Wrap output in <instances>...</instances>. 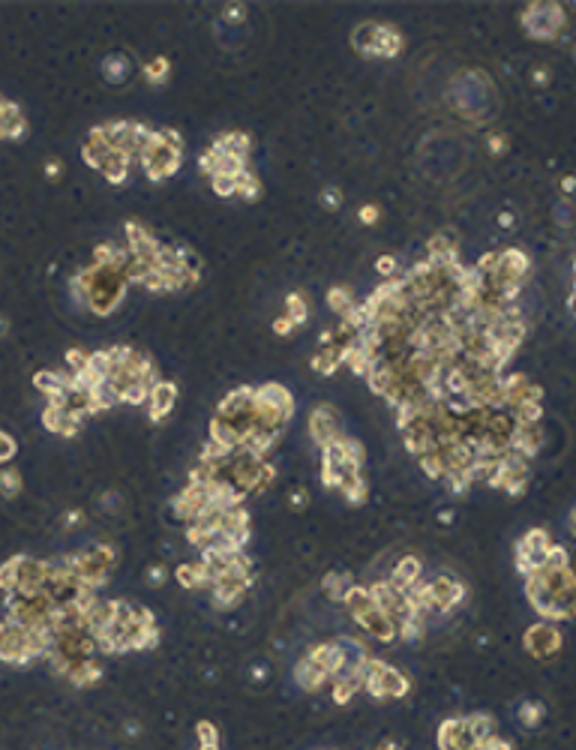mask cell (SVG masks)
I'll return each mask as SVG.
<instances>
[{
  "label": "cell",
  "instance_id": "47",
  "mask_svg": "<svg viewBox=\"0 0 576 750\" xmlns=\"http://www.w3.org/2000/svg\"><path fill=\"white\" fill-rule=\"evenodd\" d=\"M555 219H559V225H570L573 223V202L570 198H564V202L555 204Z\"/></svg>",
  "mask_w": 576,
  "mask_h": 750
},
{
  "label": "cell",
  "instance_id": "34",
  "mask_svg": "<svg viewBox=\"0 0 576 750\" xmlns=\"http://www.w3.org/2000/svg\"><path fill=\"white\" fill-rule=\"evenodd\" d=\"M466 726H468V733L474 742H487V738H495L492 735V717L487 714H471L466 717Z\"/></svg>",
  "mask_w": 576,
  "mask_h": 750
},
{
  "label": "cell",
  "instance_id": "50",
  "mask_svg": "<svg viewBox=\"0 0 576 750\" xmlns=\"http://www.w3.org/2000/svg\"><path fill=\"white\" fill-rule=\"evenodd\" d=\"M198 168H201V174L214 177V174H216V156H214V153H210V150H207V153L198 159Z\"/></svg>",
  "mask_w": 576,
  "mask_h": 750
},
{
  "label": "cell",
  "instance_id": "21",
  "mask_svg": "<svg viewBox=\"0 0 576 750\" xmlns=\"http://www.w3.org/2000/svg\"><path fill=\"white\" fill-rule=\"evenodd\" d=\"M420 558H414V555H406V558H399V564L393 567V573H390V583L402 588V592H408V588L414 583H420Z\"/></svg>",
  "mask_w": 576,
  "mask_h": 750
},
{
  "label": "cell",
  "instance_id": "12",
  "mask_svg": "<svg viewBox=\"0 0 576 750\" xmlns=\"http://www.w3.org/2000/svg\"><path fill=\"white\" fill-rule=\"evenodd\" d=\"M471 744H474V738L466 726V717L462 720L450 717L441 723V729H438V747L441 750H468Z\"/></svg>",
  "mask_w": 576,
  "mask_h": 750
},
{
  "label": "cell",
  "instance_id": "37",
  "mask_svg": "<svg viewBox=\"0 0 576 750\" xmlns=\"http://www.w3.org/2000/svg\"><path fill=\"white\" fill-rule=\"evenodd\" d=\"M171 73V63H168V57H154L150 63L145 66V78L150 84H163L165 78Z\"/></svg>",
  "mask_w": 576,
  "mask_h": 750
},
{
  "label": "cell",
  "instance_id": "58",
  "mask_svg": "<svg viewBox=\"0 0 576 750\" xmlns=\"http://www.w3.org/2000/svg\"><path fill=\"white\" fill-rule=\"evenodd\" d=\"M468 750H492V738H487V742H474Z\"/></svg>",
  "mask_w": 576,
  "mask_h": 750
},
{
  "label": "cell",
  "instance_id": "49",
  "mask_svg": "<svg viewBox=\"0 0 576 750\" xmlns=\"http://www.w3.org/2000/svg\"><path fill=\"white\" fill-rule=\"evenodd\" d=\"M43 172H45L48 180H60V174H64V163H60V159H45Z\"/></svg>",
  "mask_w": 576,
  "mask_h": 750
},
{
  "label": "cell",
  "instance_id": "10",
  "mask_svg": "<svg viewBox=\"0 0 576 750\" xmlns=\"http://www.w3.org/2000/svg\"><path fill=\"white\" fill-rule=\"evenodd\" d=\"M525 648L540 660L552 657L561 648V633L552 624H534V627H529V633H525Z\"/></svg>",
  "mask_w": 576,
  "mask_h": 750
},
{
  "label": "cell",
  "instance_id": "6",
  "mask_svg": "<svg viewBox=\"0 0 576 750\" xmlns=\"http://www.w3.org/2000/svg\"><path fill=\"white\" fill-rule=\"evenodd\" d=\"M48 573H52V564H48V562L18 555V579H15V592L13 594H18V597H36V594H43Z\"/></svg>",
  "mask_w": 576,
  "mask_h": 750
},
{
  "label": "cell",
  "instance_id": "38",
  "mask_svg": "<svg viewBox=\"0 0 576 750\" xmlns=\"http://www.w3.org/2000/svg\"><path fill=\"white\" fill-rule=\"evenodd\" d=\"M15 579H18V555L9 558L6 564H0V592L13 594L15 592Z\"/></svg>",
  "mask_w": 576,
  "mask_h": 750
},
{
  "label": "cell",
  "instance_id": "51",
  "mask_svg": "<svg viewBox=\"0 0 576 750\" xmlns=\"http://www.w3.org/2000/svg\"><path fill=\"white\" fill-rule=\"evenodd\" d=\"M222 18H226V22H231V24H237V22H244V18H246V9H244V6H237V3H231L226 13H222Z\"/></svg>",
  "mask_w": 576,
  "mask_h": 750
},
{
  "label": "cell",
  "instance_id": "62",
  "mask_svg": "<svg viewBox=\"0 0 576 750\" xmlns=\"http://www.w3.org/2000/svg\"><path fill=\"white\" fill-rule=\"evenodd\" d=\"M568 525H570V532L576 534V510H573V513H570V519H568Z\"/></svg>",
  "mask_w": 576,
  "mask_h": 750
},
{
  "label": "cell",
  "instance_id": "7",
  "mask_svg": "<svg viewBox=\"0 0 576 750\" xmlns=\"http://www.w3.org/2000/svg\"><path fill=\"white\" fill-rule=\"evenodd\" d=\"M309 435H312V442H316L321 450L339 438V420H337L333 405L312 408V414H309Z\"/></svg>",
  "mask_w": 576,
  "mask_h": 750
},
{
  "label": "cell",
  "instance_id": "24",
  "mask_svg": "<svg viewBox=\"0 0 576 750\" xmlns=\"http://www.w3.org/2000/svg\"><path fill=\"white\" fill-rule=\"evenodd\" d=\"M402 45H406V39H402L399 30H393V27H384L378 30V39H376V52H372V57H397L402 52Z\"/></svg>",
  "mask_w": 576,
  "mask_h": 750
},
{
  "label": "cell",
  "instance_id": "14",
  "mask_svg": "<svg viewBox=\"0 0 576 750\" xmlns=\"http://www.w3.org/2000/svg\"><path fill=\"white\" fill-rule=\"evenodd\" d=\"M429 592H432V603H436L438 609H453L462 600V594H466V588H462V583H457V579H450V576H438V579H432L429 583Z\"/></svg>",
  "mask_w": 576,
  "mask_h": 750
},
{
  "label": "cell",
  "instance_id": "17",
  "mask_svg": "<svg viewBox=\"0 0 576 750\" xmlns=\"http://www.w3.org/2000/svg\"><path fill=\"white\" fill-rule=\"evenodd\" d=\"M43 423H45V429H52V433H57V435L69 438V435H75V433H78V426H82V420L73 417V414L66 412V408L45 405V412H43Z\"/></svg>",
  "mask_w": 576,
  "mask_h": 750
},
{
  "label": "cell",
  "instance_id": "52",
  "mask_svg": "<svg viewBox=\"0 0 576 750\" xmlns=\"http://www.w3.org/2000/svg\"><path fill=\"white\" fill-rule=\"evenodd\" d=\"M291 330H295V324H291V318H288V315H279L276 322H274V333H276V336H288Z\"/></svg>",
  "mask_w": 576,
  "mask_h": 750
},
{
  "label": "cell",
  "instance_id": "22",
  "mask_svg": "<svg viewBox=\"0 0 576 750\" xmlns=\"http://www.w3.org/2000/svg\"><path fill=\"white\" fill-rule=\"evenodd\" d=\"M295 678H297V684L303 687V690H318L321 684L327 682V675H325V669H321L316 660H312L309 654L300 660L297 663V669H295Z\"/></svg>",
  "mask_w": 576,
  "mask_h": 750
},
{
  "label": "cell",
  "instance_id": "41",
  "mask_svg": "<svg viewBox=\"0 0 576 750\" xmlns=\"http://www.w3.org/2000/svg\"><path fill=\"white\" fill-rule=\"evenodd\" d=\"M321 207L325 210H339L342 207V189L339 186H325L321 189Z\"/></svg>",
  "mask_w": 576,
  "mask_h": 750
},
{
  "label": "cell",
  "instance_id": "3",
  "mask_svg": "<svg viewBox=\"0 0 576 750\" xmlns=\"http://www.w3.org/2000/svg\"><path fill=\"white\" fill-rule=\"evenodd\" d=\"M363 687L369 690L372 696H378V699H399V696H406L408 693V678L399 673V669H393L387 663H381V660H363Z\"/></svg>",
  "mask_w": 576,
  "mask_h": 750
},
{
  "label": "cell",
  "instance_id": "23",
  "mask_svg": "<svg viewBox=\"0 0 576 750\" xmlns=\"http://www.w3.org/2000/svg\"><path fill=\"white\" fill-rule=\"evenodd\" d=\"M378 30H381V24H376V22H367V24H357L355 27V33H351V45H355L357 54L372 57V52H376Z\"/></svg>",
  "mask_w": 576,
  "mask_h": 750
},
{
  "label": "cell",
  "instance_id": "33",
  "mask_svg": "<svg viewBox=\"0 0 576 750\" xmlns=\"http://www.w3.org/2000/svg\"><path fill=\"white\" fill-rule=\"evenodd\" d=\"M18 493H22V472L13 465H6L3 472H0V495L3 498H15Z\"/></svg>",
  "mask_w": 576,
  "mask_h": 750
},
{
  "label": "cell",
  "instance_id": "48",
  "mask_svg": "<svg viewBox=\"0 0 576 750\" xmlns=\"http://www.w3.org/2000/svg\"><path fill=\"white\" fill-rule=\"evenodd\" d=\"M357 216H360V223L363 225H376L378 223V216H381V207L378 204H363L357 210Z\"/></svg>",
  "mask_w": 576,
  "mask_h": 750
},
{
  "label": "cell",
  "instance_id": "27",
  "mask_svg": "<svg viewBox=\"0 0 576 750\" xmlns=\"http://www.w3.org/2000/svg\"><path fill=\"white\" fill-rule=\"evenodd\" d=\"M66 678H69L73 684H78V687H87V684L99 682V666H96V660L90 657V660H82V663H75V666L66 673Z\"/></svg>",
  "mask_w": 576,
  "mask_h": 750
},
{
  "label": "cell",
  "instance_id": "19",
  "mask_svg": "<svg viewBox=\"0 0 576 750\" xmlns=\"http://www.w3.org/2000/svg\"><path fill=\"white\" fill-rule=\"evenodd\" d=\"M177 583L184 588H205V585H214V573L207 570V564L201 562H189V564H180L177 567Z\"/></svg>",
  "mask_w": 576,
  "mask_h": 750
},
{
  "label": "cell",
  "instance_id": "11",
  "mask_svg": "<svg viewBox=\"0 0 576 750\" xmlns=\"http://www.w3.org/2000/svg\"><path fill=\"white\" fill-rule=\"evenodd\" d=\"M177 403V387L171 384V382H156L154 387H150V393H147V412H150V420L154 423H159L165 414H171V408H175Z\"/></svg>",
  "mask_w": 576,
  "mask_h": 750
},
{
  "label": "cell",
  "instance_id": "61",
  "mask_svg": "<svg viewBox=\"0 0 576 750\" xmlns=\"http://www.w3.org/2000/svg\"><path fill=\"white\" fill-rule=\"evenodd\" d=\"M564 189H568V193H573V189H576V180L568 177V180H564Z\"/></svg>",
  "mask_w": 576,
  "mask_h": 750
},
{
  "label": "cell",
  "instance_id": "55",
  "mask_svg": "<svg viewBox=\"0 0 576 750\" xmlns=\"http://www.w3.org/2000/svg\"><path fill=\"white\" fill-rule=\"evenodd\" d=\"M531 78H534V84H547V82H549V69H547V66H538Z\"/></svg>",
  "mask_w": 576,
  "mask_h": 750
},
{
  "label": "cell",
  "instance_id": "39",
  "mask_svg": "<svg viewBox=\"0 0 576 750\" xmlns=\"http://www.w3.org/2000/svg\"><path fill=\"white\" fill-rule=\"evenodd\" d=\"M420 465H423V472H427L429 477H444V463H441L438 447H436V450H429V453H423V456H420Z\"/></svg>",
  "mask_w": 576,
  "mask_h": 750
},
{
  "label": "cell",
  "instance_id": "29",
  "mask_svg": "<svg viewBox=\"0 0 576 750\" xmlns=\"http://www.w3.org/2000/svg\"><path fill=\"white\" fill-rule=\"evenodd\" d=\"M342 603L348 606L351 615H357V613H363V609L372 606V594H369V588H363V585H351L348 592L342 594Z\"/></svg>",
  "mask_w": 576,
  "mask_h": 750
},
{
  "label": "cell",
  "instance_id": "42",
  "mask_svg": "<svg viewBox=\"0 0 576 750\" xmlns=\"http://www.w3.org/2000/svg\"><path fill=\"white\" fill-rule=\"evenodd\" d=\"M87 357H90V352H82V348H69L66 352V366H69V373H82V369L87 366Z\"/></svg>",
  "mask_w": 576,
  "mask_h": 750
},
{
  "label": "cell",
  "instance_id": "31",
  "mask_svg": "<svg viewBox=\"0 0 576 750\" xmlns=\"http://www.w3.org/2000/svg\"><path fill=\"white\" fill-rule=\"evenodd\" d=\"M286 306H288V318H291V324L295 327H300V324H307L309 322V303H307V297H303L300 292H295V294H288L286 297Z\"/></svg>",
  "mask_w": 576,
  "mask_h": 750
},
{
  "label": "cell",
  "instance_id": "15",
  "mask_svg": "<svg viewBox=\"0 0 576 750\" xmlns=\"http://www.w3.org/2000/svg\"><path fill=\"white\" fill-rule=\"evenodd\" d=\"M256 403L267 405V408H276V412H282L286 417L295 414V399H291V393L282 384H261V387H256Z\"/></svg>",
  "mask_w": 576,
  "mask_h": 750
},
{
  "label": "cell",
  "instance_id": "57",
  "mask_svg": "<svg viewBox=\"0 0 576 750\" xmlns=\"http://www.w3.org/2000/svg\"><path fill=\"white\" fill-rule=\"evenodd\" d=\"M82 519H84V516H82V510H73V513H66V525H78Z\"/></svg>",
  "mask_w": 576,
  "mask_h": 750
},
{
  "label": "cell",
  "instance_id": "36",
  "mask_svg": "<svg viewBox=\"0 0 576 750\" xmlns=\"http://www.w3.org/2000/svg\"><path fill=\"white\" fill-rule=\"evenodd\" d=\"M351 588V576L348 573H327L325 576V592L330 600H342V594H346Z\"/></svg>",
  "mask_w": 576,
  "mask_h": 750
},
{
  "label": "cell",
  "instance_id": "56",
  "mask_svg": "<svg viewBox=\"0 0 576 750\" xmlns=\"http://www.w3.org/2000/svg\"><path fill=\"white\" fill-rule=\"evenodd\" d=\"M501 147H504V138L501 135H489V150L492 153H501Z\"/></svg>",
  "mask_w": 576,
  "mask_h": 750
},
{
  "label": "cell",
  "instance_id": "18",
  "mask_svg": "<svg viewBox=\"0 0 576 750\" xmlns=\"http://www.w3.org/2000/svg\"><path fill=\"white\" fill-rule=\"evenodd\" d=\"M133 159L135 156L115 153V150H111V153L103 159V165H99V174H103L108 183H115V186L126 183V180H129V168H133Z\"/></svg>",
  "mask_w": 576,
  "mask_h": 750
},
{
  "label": "cell",
  "instance_id": "54",
  "mask_svg": "<svg viewBox=\"0 0 576 750\" xmlns=\"http://www.w3.org/2000/svg\"><path fill=\"white\" fill-rule=\"evenodd\" d=\"M163 138L171 144V147H177V150H184V138H180L177 129H163Z\"/></svg>",
  "mask_w": 576,
  "mask_h": 750
},
{
  "label": "cell",
  "instance_id": "32",
  "mask_svg": "<svg viewBox=\"0 0 576 750\" xmlns=\"http://www.w3.org/2000/svg\"><path fill=\"white\" fill-rule=\"evenodd\" d=\"M337 489H339V493L348 498L351 504L367 502V483H363V477H360V474H351V477H346V480H342V483H339Z\"/></svg>",
  "mask_w": 576,
  "mask_h": 750
},
{
  "label": "cell",
  "instance_id": "20",
  "mask_svg": "<svg viewBox=\"0 0 576 750\" xmlns=\"http://www.w3.org/2000/svg\"><path fill=\"white\" fill-rule=\"evenodd\" d=\"M214 153H235V156H249L252 150V138L240 129H231V133H222L214 144H210Z\"/></svg>",
  "mask_w": 576,
  "mask_h": 750
},
{
  "label": "cell",
  "instance_id": "13",
  "mask_svg": "<svg viewBox=\"0 0 576 750\" xmlns=\"http://www.w3.org/2000/svg\"><path fill=\"white\" fill-rule=\"evenodd\" d=\"M402 438H406V447L411 450L414 456H423V453H429V450L438 447L436 433H432V426L427 423V420H414V423H408L406 429H402Z\"/></svg>",
  "mask_w": 576,
  "mask_h": 750
},
{
  "label": "cell",
  "instance_id": "28",
  "mask_svg": "<svg viewBox=\"0 0 576 750\" xmlns=\"http://www.w3.org/2000/svg\"><path fill=\"white\" fill-rule=\"evenodd\" d=\"M103 73L111 84H120V82H126L129 78V60L124 54H111L103 60Z\"/></svg>",
  "mask_w": 576,
  "mask_h": 750
},
{
  "label": "cell",
  "instance_id": "16",
  "mask_svg": "<svg viewBox=\"0 0 576 750\" xmlns=\"http://www.w3.org/2000/svg\"><path fill=\"white\" fill-rule=\"evenodd\" d=\"M24 129H27V120L22 114V108H18L15 103H6V99H0V138H22L24 135Z\"/></svg>",
  "mask_w": 576,
  "mask_h": 750
},
{
  "label": "cell",
  "instance_id": "64",
  "mask_svg": "<svg viewBox=\"0 0 576 750\" xmlns=\"http://www.w3.org/2000/svg\"><path fill=\"white\" fill-rule=\"evenodd\" d=\"M573 60H576V48H573Z\"/></svg>",
  "mask_w": 576,
  "mask_h": 750
},
{
  "label": "cell",
  "instance_id": "40",
  "mask_svg": "<svg viewBox=\"0 0 576 750\" xmlns=\"http://www.w3.org/2000/svg\"><path fill=\"white\" fill-rule=\"evenodd\" d=\"M210 189L219 198H235L237 195V180L235 177H210Z\"/></svg>",
  "mask_w": 576,
  "mask_h": 750
},
{
  "label": "cell",
  "instance_id": "35",
  "mask_svg": "<svg viewBox=\"0 0 576 750\" xmlns=\"http://www.w3.org/2000/svg\"><path fill=\"white\" fill-rule=\"evenodd\" d=\"M237 195L240 198H246V202H258V195H261V180L252 174V172H244L237 177Z\"/></svg>",
  "mask_w": 576,
  "mask_h": 750
},
{
  "label": "cell",
  "instance_id": "53",
  "mask_svg": "<svg viewBox=\"0 0 576 750\" xmlns=\"http://www.w3.org/2000/svg\"><path fill=\"white\" fill-rule=\"evenodd\" d=\"M288 502H291V507H295V510H303V507H307V502H309L307 489H295V493H291V498H288Z\"/></svg>",
  "mask_w": 576,
  "mask_h": 750
},
{
  "label": "cell",
  "instance_id": "9",
  "mask_svg": "<svg viewBox=\"0 0 576 750\" xmlns=\"http://www.w3.org/2000/svg\"><path fill=\"white\" fill-rule=\"evenodd\" d=\"M309 657L316 660V663L325 669V675L327 678H337V675H342L346 673V669H351V660H348V654H346V645L342 643H325V645H316L309 652Z\"/></svg>",
  "mask_w": 576,
  "mask_h": 750
},
{
  "label": "cell",
  "instance_id": "30",
  "mask_svg": "<svg viewBox=\"0 0 576 750\" xmlns=\"http://www.w3.org/2000/svg\"><path fill=\"white\" fill-rule=\"evenodd\" d=\"M355 303H357V300L351 297V292H348L346 285H333L330 292H327V306H330V309H333V313H337L339 318L346 315V313H348V309L355 306Z\"/></svg>",
  "mask_w": 576,
  "mask_h": 750
},
{
  "label": "cell",
  "instance_id": "59",
  "mask_svg": "<svg viewBox=\"0 0 576 750\" xmlns=\"http://www.w3.org/2000/svg\"><path fill=\"white\" fill-rule=\"evenodd\" d=\"M9 333V322H6V315H0V339H3Z\"/></svg>",
  "mask_w": 576,
  "mask_h": 750
},
{
  "label": "cell",
  "instance_id": "43",
  "mask_svg": "<svg viewBox=\"0 0 576 750\" xmlns=\"http://www.w3.org/2000/svg\"><path fill=\"white\" fill-rule=\"evenodd\" d=\"M540 717H543V708L538 705V703H525L522 708H519V720L525 726H538L540 723Z\"/></svg>",
  "mask_w": 576,
  "mask_h": 750
},
{
  "label": "cell",
  "instance_id": "25",
  "mask_svg": "<svg viewBox=\"0 0 576 750\" xmlns=\"http://www.w3.org/2000/svg\"><path fill=\"white\" fill-rule=\"evenodd\" d=\"M342 354H346V348L330 343V345L321 348L316 357H312V369H316V373H321V375H333V373H337V366L342 363Z\"/></svg>",
  "mask_w": 576,
  "mask_h": 750
},
{
  "label": "cell",
  "instance_id": "63",
  "mask_svg": "<svg viewBox=\"0 0 576 750\" xmlns=\"http://www.w3.org/2000/svg\"><path fill=\"white\" fill-rule=\"evenodd\" d=\"M378 750H399V747H397V744H381Z\"/></svg>",
  "mask_w": 576,
  "mask_h": 750
},
{
  "label": "cell",
  "instance_id": "60",
  "mask_svg": "<svg viewBox=\"0 0 576 750\" xmlns=\"http://www.w3.org/2000/svg\"><path fill=\"white\" fill-rule=\"evenodd\" d=\"M492 750H510V744H504V742H499V738H492Z\"/></svg>",
  "mask_w": 576,
  "mask_h": 750
},
{
  "label": "cell",
  "instance_id": "44",
  "mask_svg": "<svg viewBox=\"0 0 576 750\" xmlns=\"http://www.w3.org/2000/svg\"><path fill=\"white\" fill-rule=\"evenodd\" d=\"M15 438L13 435H6L3 429H0V465L3 463H13V456H15Z\"/></svg>",
  "mask_w": 576,
  "mask_h": 750
},
{
  "label": "cell",
  "instance_id": "1",
  "mask_svg": "<svg viewBox=\"0 0 576 750\" xmlns=\"http://www.w3.org/2000/svg\"><path fill=\"white\" fill-rule=\"evenodd\" d=\"M84 273V283H87V309L99 318L111 315L115 309L120 306L124 300V292H126V276L124 270L117 267H99V264H90L82 270Z\"/></svg>",
  "mask_w": 576,
  "mask_h": 750
},
{
  "label": "cell",
  "instance_id": "5",
  "mask_svg": "<svg viewBox=\"0 0 576 750\" xmlns=\"http://www.w3.org/2000/svg\"><path fill=\"white\" fill-rule=\"evenodd\" d=\"M549 549H552V540L549 534L543 532V528H534V532H529L522 540H519V546H517V564L525 576L534 573V570H540L543 564H547V558H549Z\"/></svg>",
  "mask_w": 576,
  "mask_h": 750
},
{
  "label": "cell",
  "instance_id": "8",
  "mask_svg": "<svg viewBox=\"0 0 576 750\" xmlns=\"http://www.w3.org/2000/svg\"><path fill=\"white\" fill-rule=\"evenodd\" d=\"M355 622L367 630V633L372 639H378V643H390V639H397V622L387 615V613H381V609L372 603L369 609H363V613L357 615H351Z\"/></svg>",
  "mask_w": 576,
  "mask_h": 750
},
{
  "label": "cell",
  "instance_id": "45",
  "mask_svg": "<svg viewBox=\"0 0 576 750\" xmlns=\"http://www.w3.org/2000/svg\"><path fill=\"white\" fill-rule=\"evenodd\" d=\"M376 270H378L384 279H393V276L399 273V264H397V258H393V255H381L378 262H376Z\"/></svg>",
  "mask_w": 576,
  "mask_h": 750
},
{
  "label": "cell",
  "instance_id": "26",
  "mask_svg": "<svg viewBox=\"0 0 576 750\" xmlns=\"http://www.w3.org/2000/svg\"><path fill=\"white\" fill-rule=\"evenodd\" d=\"M210 153H214V150H210ZM214 156H216V174L214 177H235L237 180L246 172V156H235V153H214Z\"/></svg>",
  "mask_w": 576,
  "mask_h": 750
},
{
  "label": "cell",
  "instance_id": "46",
  "mask_svg": "<svg viewBox=\"0 0 576 750\" xmlns=\"http://www.w3.org/2000/svg\"><path fill=\"white\" fill-rule=\"evenodd\" d=\"M145 576H147V585H150V588H159V585H163L165 579H168V567H165V564H154V567H147V573H145Z\"/></svg>",
  "mask_w": 576,
  "mask_h": 750
},
{
  "label": "cell",
  "instance_id": "4",
  "mask_svg": "<svg viewBox=\"0 0 576 750\" xmlns=\"http://www.w3.org/2000/svg\"><path fill=\"white\" fill-rule=\"evenodd\" d=\"M564 24V13L555 3H531L522 13V27L534 39H552Z\"/></svg>",
  "mask_w": 576,
  "mask_h": 750
},
{
  "label": "cell",
  "instance_id": "2",
  "mask_svg": "<svg viewBox=\"0 0 576 750\" xmlns=\"http://www.w3.org/2000/svg\"><path fill=\"white\" fill-rule=\"evenodd\" d=\"M138 163L147 172L150 180H165V177H171L177 172L180 163H184V150L171 147L163 138V129H154L147 147L138 153Z\"/></svg>",
  "mask_w": 576,
  "mask_h": 750
}]
</instances>
